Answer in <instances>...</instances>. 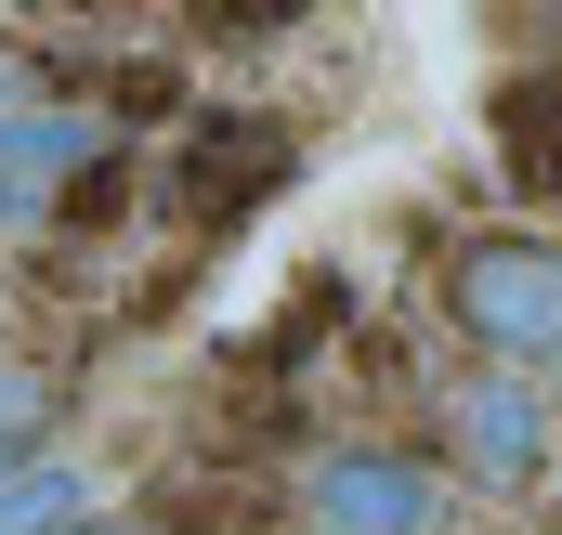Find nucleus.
Returning a JSON list of instances; mask_svg holds the SVG:
<instances>
[{
    "label": "nucleus",
    "mask_w": 562,
    "mask_h": 535,
    "mask_svg": "<svg viewBox=\"0 0 562 535\" xmlns=\"http://www.w3.org/2000/svg\"><path fill=\"white\" fill-rule=\"evenodd\" d=\"M445 327L471 340V366H562V236L550 223H484L445 249Z\"/></svg>",
    "instance_id": "obj_1"
},
{
    "label": "nucleus",
    "mask_w": 562,
    "mask_h": 535,
    "mask_svg": "<svg viewBox=\"0 0 562 535\" xmlns=\"http://www.w3.org/2000/svg\"><path fill=\"white\" fill-rule=\"evenodd\" d=\"M288 510L301 535H458V483L406 431H327L288 470Z\"/></svg>",
    "instance_id": "obj_2"
},
{
    "label": "nucleus",
    "mask_w": 562,
    "mask_h": 535,
    "mask_svg": "<svg viewBox=\"0 0 562 535\" xmlns=\"http://www.w3.org/2000/svg\"><path fill=\"white\" fill-rule=\"evenodd\" d=\"M445 483L458 497H550L562 470V405L550 379H524V366H471L458 392H445Z\"/></svg>",
    "instance_id": "obj_3"
},
{
    "label": "nucleus",
    "mask_w": 562,
    "mask_h": 535,
    "mask_svg": "<svg viewBox=\"0 0 562 535\" xmlns=\"http://www.w3.org/2000/svg\"><path fill=\"white\" fill-rule=\"evenodd\" d=\"M497 157L524 196H562V79H510L497 92Z\"/></svg>",
    "instance_id": "obj_4"
},
{
    "label": "nucleus",
    "mask_w": 562,
    "mask_h": 535,
    "mask_svg": "<svg viewBox=\"0 0 562 535\" xmlns=\"http://www.w3.org/2000/svg\"><path fill=\"white\" fill-rule=\"evenodd\" d=\"M79 523H105L79 457H26V470L0 483V535H79Z\"/></svg>",
    "instance_id": "obj_5"
},
{
    "label": "nucleus",
    "mask_w": 562,
    "mask_h": 535,
    "mask_svg": "<svg viewBox=\"0 0 562 535\" xmlns=\"http://www.w3.org/2000/svg\"><path fill=\"white\" fill-rule=\"evenodd\" d=\"M53 379L26 366V353H0V457H53Z\"/></svg>",
    "instance_id": "obj_6"
},
{
    "label": "nucleus",
    "mask_w": 562,
    "mask_h": 535,
    "mask_svg": "<svg viewBox=\"0 0 562 535\" xmlns=\"http://www.w3.org/2000/svg\"><path fill=\"white\" fill-rule=\"evenodd\" d=\"M40 209H53V196H26V183H0V236H13V223H40Z\"/></svg>",
    "instance_id": "obj_7"
},
{
    "label": "nucleus",
    "mask_w": 562,
    "mask_h": 535,
    "mask_svg": "<svg viewBox=\"0 0 562 535\" xmlns=\"http://www.w3.org/2000/svg\"><path fill=\"white\" fill-rule=\"evenodd\" d=\"M79 535H144V523H79Z\"/></svg>",
    "instance_id": "obj_8"
},
{
    "label": "nucleus",
    "mask_w": 562,
    "mask_h": 535,
    "mask_svg": "<svg viewBox=\"0 0 562 535\" xmlns=\"http://www.w3.org/2000/svg\"><path fill=\"white\" fill-rule=\"evenodd\" d=\"M550 497H562V470H550Z\"/></svg>",
    "instance_id": "obj_9"
}]
</instances>
